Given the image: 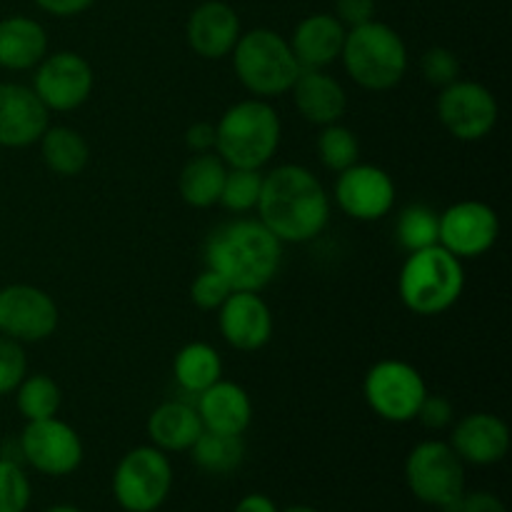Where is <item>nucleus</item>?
Returning <instances> with one entry per match:
<instances>
[{
  "mask_svg": "<svg viewBox=\"0 0 512 512\" xmlns=\"http://www.w3.org/2000/svg\"><path fill=\"white\" fill-rule=\"evenodd\" d=\"M95 88L93 65L73 50L45 55L35 65L33 90L50 113H70L88 103Z\"/></svg>",
  "mask_w": 512,
  "mask_h": 512,
  "instance_id": "f8f14e48",
  "label": "nucleus"
},
{
  "mask_svg": "<svg viewBox=\"0 0 512 512\" xmlns=\"http://www.w3.org/2000/svg\"><path fill=\"white\" fill-rule=\"evenodd\" d=\"M225 175H228V165L223 163L218 153H198L183 165L178 178L180 198L190 205V208H213L220 203V193H223Z\"/></svg>",
  "mask_w": 512,
  "mask_h": 512,
  "instance_id": "393cba45",
  "label": "nucleus"
},
{
  "mask_svg": "<svg viewBox=\"0 0 512 512\" xmlns=\"http://www.w3.org/2000/svg\"><path fill=\"white\" fill-rule=\"evenodd\" d=\"M25 375H28V355L23 343L0 335V398L15 393Z\"/></svg>",
  "mask_w": 512,
  "mask_h": 512,
  "instance_id": "72a5a7b5",
  "label": "nucleus"
},
{
  "mask_svg": "<svg viewBox=\"0 0 512 512\" xmlns=\"http://www.w3.org/2000/svg\"><path fill=\"white\" fill-rule=\"evenodd\" d=\"M235 512H278V505L263 493H250L235 505Z\"/></svg>",
  "mask_w": 512,
  "mask_h": 512,
  "instance_id": "79ce46f5",
  "label": "nucleus"
},
{
  "mask_svg": "<svg viewBox=\"0 0 512 512\" xmlns=\"http://www.w3.org/2000/svg\"><path fill=\"white\" fill-rule=\"evenodd\" d=\"M363 395L368 408L385 423H413L428 395L423 373L408 360H378L365 373Z\"/></svg>",
  "mask_w": 512,
  "mask_h": 512,
  "instance_id": "6e6552de",
  "label": "nucleus"
},
{
  "mask_svg": "<svg viewBox=\"0 0 512 512\" xmlns=\"http://www.w3.org/2000/svg\"><path fill=\"white\" fill-rule=\"evenodd\" d=\"M218 328L230 348L255 353L273 340V310L260 293L233 290L218 308Z\"/></svg>",
  "mask_w": 512,
  "mask_h": 512,
  "instance_id": "dca6fc26",
  "label": "nucleus"
},
{
  "mask_svg": "<svg viewBox=\"0 0 512 512\" xmlns=\"http://www.w3.org/2000/svg\"><path fill=\"white\" fill-rule=\"evenodd\" d=\"M40 143L45 168L60 178H75L83 173L90 163V145L78 130L68 125H48Z\"/></svg>",
  "mask_w": 512,
  "mask_h": 512,
  "instance_id": "a878e982",
  "label": "nucleus"
},
{
  "mask_svg": "<svg viewBox=\"0 0 512 512\" xmlns=\"http://www.w3.org/2000/svg\"><path fill=\"white\" fill-rule=\"evenodd\" d=\"M55 300L35 285L13 283L0 288V335L18 343H43L58 330Z\"/></svg>",
  "mask_w": 512,
  "mask_h": 512,
  "instance_id": "4468645a",
  "label": "nucleus"
},
{
  "mask_svg": "<svg viewBox=\"0 0 512 512\" xmlns=\"http://www.w3.org/2000/svg\"><path fill=\"white\" fill-rule=\"evenodd\" d=\"M260 190H263V173L250 168H228L225 175L220 205L230 213H250L258 205Z\"/></svg>",
  "mask_w": 512,
  "mask_h": 512,
  "instance_id": "2f4dec72",
  "label": "nucleus"
},
{
  "mask_svg": "<svg viewBox=\"0 0 512 512\" xmlns=\"http://www.w3.org/2000/svg\"><path fill=\"white\" fill-rule=\"evenodd\" d=\"M335 18L345 28H355L375 18V0H338L335 3Z\"/></svg>",
  "mask_w": 512,
  "mask_h": 512,
  "instance_id": "4c0bfd02",
  "label": "nucleus"
},
{
  "mask_svg": "<svg viewBox=\"0 0 512 512\" xmlns=\"http://www.w3.org/2000/svg\"><path fill=\"white\" fill-rule=\"evenodd\" d=\"M185 145L188 150L198 153H213L215 150V125L208 120H198L185 130Z\"/></svg>",
  "mask_w": 512,
  "mask_h": 512,
  "instance_id": "58836bf2",
  "label": "nucleus"
},
{
  "mask_svg": "<svg viewBox=\"0 0 512 512\" xmlns=\"http://www.w3.org/2000/svg\"><path fill=\"white\" fill-rule=\"evenodd\" d=\"M500 238V218L483 200H460L438 215V245L458 260L483 258Z\"/></svg>",
  "mask_w": 512,
  "mask_h": 512,
  "instance_id": "ddd939ff",
  "label": "nucleus"
},
{
  "mask_svg": "<svg viewBox=\"0 0 512 512\" xmlns=\"http://www.w3.org/2000/svg\"><path fill=\"white\" fill-rule=\"evenodd\" d=\"M18 450L20 460L50 478H65V475L75 473L85 455L78 430L60 420L58 415L45 420H30L20 433Z\"/></svg>",
  "mask_w": 512,
  "mask_h": 512,
  "instance_id": "9b49d317",
  "label": "nucleus"
},
{
  "mask_svg": "<svg viewBox=\"0 0 512 512\" xmlns=\"http://www.w3.org/2000/svg\"><path fill=\"white\" fill-rule=\"evenodd\" d=\"M173 378L188 395H200L223 378V358L210 343L195 340L183 345L173 358Z\"/></svg>",
  "mask_w": 512,
  "mask_h": 512,
  "instance_id": "bb28decb",
  "label": "nucleus"
},
{
  "mask_svg": "<svg viewBox=\"0 0 512 512\" xmlns=\"http://www.w3.org/2000/svg\"><path fill=\"white\" fill-rule=\"evenodd\" d=\"M50 125V110L40 103L33 88L20 83H0V148L35 145Z\"/></svg>",
  "mask_w": 512,
  "mask_h": 512,
  "instance_id": "f3484780",
  "label": "nucleus"
},
{
  "mask_svg": "<svg viewBox=\"0 0 512 512\" xmlns=\"http://www.w3.org/2000/svg\"><path fill=\"white\" fill-rule=\"evenodd\" d=\"M230 55H233V68L240 85L263 100L290 93L303 70L288 38L270 28H253L248 33H240Z\"/></svg>",
  "mask_w": 512,
  "mask_h": 512,
  "instance_id": "423d86ee",
  "label": "nucleus"
},
{
  "mask_svg": "<svg viewBox=\"0 0 512 512\" xmlns=\"http://www.w3.org/2000/svg\"><path fill=\"white\" fill-rule=\"evenodd\" d=\"M45 512H83V510L75 508V505H53V508H48Z\"/></svg>",
  "mask_w": 512,
  "mask_h": 512,
  "instance_id": "37998d69",
  "label": "nucleus"
},
{
  "mask_svg": "<svg viewBox=\"0 0 512 512\" xmlns=\"http://www.w3.org/2000/svg\"><path fill=\"white\" fill-rule=\"evenodd\" d=\"M260 223L280 243H310L330 220V195L305 165H278L263 175V190L255 205Z\"/></svg>",
  "mask_w": 512,
  "mask_h": 512,
  "instance_id": "f257e3e1",
  "label": "nucleus"
},
{
  "mask_svg": "<svg viewBox=\"0 0 512 512\" xmlns=\"http://www.w3.org/2000/svg\"><path fill=\"white\" fill-rule=\"evenodd\" d=\"M458 512H508V510H505L503 500H500L498 495L478 490V493L463 495V503H460Z\"/></svg>",
  "mask_w": 512,
  "mask_h": 512,
  "instance_id": "a19ab883",
  "label": "nucleus"
},
{
  "mask_svg": "<svg viewBox=\"0 0 512 512\" xmlns=\"http://www.w3.org/2000/svg\"><path fill=\"white\" fill-rule=\"evenodd\" d=\"M205 265L218 270L233 290L268 288L283 265V243L260 220L235 218L205 240Z\"/></svg>",
  "mask_w": 512,
  "mask_h": 512,
  "instance_id": "f03ea898",
  "label": "nucleus"
},
{
  "mask_svg": "<svg viewBox=\"0 0 512 512\" xmlns=\"http://www.w3.org/2000/svg\"><path fill=\"white\" fill-rule=\"evenodd\" d=\"M465 290L463 260L443 245L408 253L398 275V295L405 308L423 318L443 315L453 308Z\"/></svg>",
  "mask_w": 512,
  "mask_h": 512,
  "instance_id": "20e7f679",
  "label": "nucleus"
},
{
  "mask_svg": "<svg viewBox=\"0 0 512 512\" xmlns=\"http://www.w3.org/2000/svg\"><path fill=\"white\" fill-rule=\"evenodd\" d=\"M438 118L443 128L463 143H478L495 130L500 105L493 90L475 80H455L440 88Z\"/></svg>",
  "mask_w": 512,
  "mask_h": 512,
  "instance_id": "9d476101",
  "label": "nucleus"
},
{
  "mask_svg": "<svg viewBox=\"0 0 512 512\" xmlns=\"http://www.w3.org/2000/svg\"><path fill=\"white\" fill-rule=\"evenodd\" d=\"M195 465L203 473L210 475H228L243 465L245 460V440L243 435H225L203 430L200 438L190 448Z\"/></svg>",
  "mask_w": 512,
  "mask_h": 512,
  "instance_id": "cd10ccee",
  "label": "nucleus"
},
{
  "mask_svg": "<svg viewBox=\"0 0 512 512\" xmlns=\"http://www.w3.org/2000/svg\"><path fill=\"white\" fill-rule=\"evenodd\" d=\"M335 203L348 218L360 223L383 220L395 205V183L378 165L355 163L340 170L335 180Z\"/></svg>",
  "mask_w": 512,
  "mask_h": 512,
  "instance_id": "2eb2a0df",
  "label": "nucleus"
},
{
  "mask_svg": "<svg viewBox=\"0 0 512 512\" xmlns=\"http://www.w3.org/2000/svg\"><path fill=\"white\" fill-rule=\"evenodd\" d=\"M420 73L430 85L445 88L460 78V60L450 48L435 45V48L425 50L423 58H420Z\"/></svg>",
  "mask_w": 512,
  "mask_h": 512,
  "instance_id": "c9c22d12",
  "label": "nucleus"
},
{
  "mask_svg": "<svg viewBox=\"0 0 512 512\" xmlns=\"http://www.w3.org/2000/svg\"><path fill=\"white\" fill-rule=\"evenodd\" d=\"M60 403H63L60 385L45 373L25 375L23 383L15 388V405H18V413L28 423L30 420L55 418L60 410Z\"/></svg>",
  "mask_w": 512,
  "mask_h": 512,
  "instance_id": "c85d7f7f",
  "label": "nucleus"
},
{
  "mask_svg": "<svg viewBox=\"0 0 512 512\" xmlns=\"http://www.w3.org/2000/svg\"><path fill=\"white\" fill-rule=\"evenodd\" d=\"M195 398H198L195 410H198L205 430L225 435H245V430L253 423V400H250L248 390L243 385L220 378L218 383H213Z\"/></svg>",
  "mask_w": 512,
  "mask_h": 512,
  "instance_id": "412c9836",
  "label": "nucleus"
},
{
  "mask_svg": "<svg viewBox=\"0 0 512 512\" xmlns=\"http://www.w3.org/2000/svg\"><path fill=\"white\" fill-rule=\"evenodd\" d=\"M203 430L198 410L185 400H168L158 405L148 418L150 443L163 453H185L193 448Z\"/></svg>",
  "mask_w": 512,
  "mask_h": 512,
  "instance_id": "5701e85b",
  "label": "nucleus"
},
{
  "mask_svg": "<svg viewBox=\"0 0 512 512\" xmlns=\"http://www.w3.org/2000/svg\"><path fill=\"white\" fill-rule=\"evenodd\" d=\"M450 448L468 465H495L508 455L510 428L493 413H470L453 425Z\"/></svg>",
  "mask_w": 512,
  "mask_h": 512,
  "instance_id": "6ab92c4d",
  "label": "nucleus"
},
{
  "mask_svg": "<svg viewBox=\"0 0 512 512\" xmlns=\"http://www.w3.org/2000/svg\"><path fill=\"white\" fill-rule=\"evenodd\" d=\"M240 33V15L223 0H205L185 23V40L203 60H223L233 53Z\"/></svg>",
  "mask_w": 512,
  "mask_h": 512,
  "instance_id": "a211bd4d",
  "label": "nucleus"
},
{
  "mask_svg": "<svg viewBox=\"0 0 512 512\" xmlns=\"http://www.w3.org/2000/svg\"><path fill=\"white\" fill-rule=\"evenodd\" d=\"M283 512H318L315 508H308V505H293V508L283 510Z\"/></svg>",
  "mask_w": 512,
  "mask_h": 512,
  "instance_id": "c03bdc74",
  "label": "nucleus"
},
{
  "mask_svg": "<svg viewBox=\"0 0 512 512\" xmlns=\"http://www.w3.org/2000/svg\"><path fill=\"white\" fill-rule=\"evenodd\" d=\"M290 93H293L295 108L303 115V120L320 125V128L340 123V118L348 110V93L325 70H300Z\"/></svg>",
  "mask_w": 512,
  "mask_h": 512,
  "instance_id": "4be33fe9",
  "label": "nucleus"
},
{
  "mask_svg": "<svg viewBox=\"0 0 512 512\" xmlns=\"http://www.w3.org/2000/svg\"><path fill=\"white\" fill-rule=\"evenodd\" d=\"M280 115L268 100L248 98L230 105L215 123V153L228 168L260 170L278 153Z\"/></svg>",
  "mask_w": 512,
  "mask_h": 512,
  "instance_id": "7ed1b4c3",
  "label": "nucleus"
},
{
  "mask_svg": "<svg viewBox=\"0 0 512 512\" xmlns=\"http://www.w3.org/2000/svg\"><path fill=\"white\" fill-rule=\"evenodd\" d=\"M318 158L333 173L350 168L360 158L358 135L340 123L323 125L318 135Z\"/></svg>",
  "mask_w": 512,
  "mask_h": 512,
  "instance_id": "7c9ffc66",
  "label": "nucleus"
},
{
  "mask_svg": "<svg viewBox=\"0 0 512 512\" xmlns=\"http://www.w3.org/2000/svg\"><path fill=\"white\" fill-rule=\"evenodd\" d=\"M30 480L20 463L0 458V512H25L30 505Z\"/></svg>",
  "mask_w": 512,
  "mask_h": 512,
  "instance_id": "473e14b6",
  "label": "nucleus"
},
{
  "mask_svg": "<svg viewBox=\"0 0 512 512\" xmlns=\"http://www.w3.org/2000/svg\"><path fill=\"white\" fill-rule=\"evenodd\" d=\"M395 235H398L400 248L408 250V253L438 245V213L428 208V205H408L398 215Z\"/></svg>",
  "mask_w": 512,
  "mask_h": 512,
  "instance_id": "c756f323",
  "label": "nucleus"
},
{
  "mask_svg": "<svg viewBox=\"0 0 512 512\" xmlns=\"http://www.w3.org/2000/svg\"><path fill=\"white\" fill-rule=\"evenodd\" d=\"M345 28L333 13H313L300 20L288 40L303 70H325L343 53Z\"/></svg>",
  "mask_w": 512,
  "mask_h": 512,
  "instance_id": "aec40b11",
  "label": "nucleus"
},
{
  "mask_svg": "<svg viewBox=\"0 0 512 512\" xmlns=\"http://www.w3.org/2000/svg\"><path fill=\"white\" fill-rule=\"evenodd\" d=\"M420 423L425 425V428L430 430H443L448 428V425H453L455 420V408L453 403H450L445 395H425L423 405H420L418 410V418Z\"/></svg>",
  "mask_w": 512,
  "mask_h": 512,
  "instance_id": "e433bc0d",
  "label": "nucleus"
},
{
  "mask_svg": "<svg viewBox=\"0 0 512 512\" xmlns=\"http://www.w3.org/2000/svg\"><path fill=\"white\" fill-rule=\"evenodd\" d=\"M173 490V465L155 445H140L120 458L113 495L125 512H155Z\"/></svg>",
  "mask_w": 512,
  "mask_h": 512,
  "instance_id": "1a4fd4ad",
  "label": "nucleus"
},
{
  "mask_svg": "<svg viewBox=\"0 0 512 512\" xmlns=\"http://www.w3.org/2000/svg\"><path fill=\"white\" fill-rule=\"evenodd\" d=\"M230 293H233V288H230L228 280L218 270L208 268V265H205V270H200L198 278L190 285V300H193V305L200 310H208V313L218 310L228 300Z\"/></svg>",
  "mask_w": 512,
  "mask_h": 512,
  "instance_id": "f704fd0d",
  "label": "nucleus"
},
{
  "mask_svg": "<svg viewBox=\"0 0 512 512\" xmlns=\"http://www.w3.org/2000/svg\"><path fill=\"white\" fill-rule=\"evenodd\" d=\"M48 55V33L28 15L0 20V68L33 70Z\"/></svg>",
  "mask_w": 512,
  "mask_h": 512,
  "instance_id": "b1692460",
  "label": "nucleus"
},
{
  "mask_svg": "<svg viewBox=\"0 0 512 512\" xmlns=\"http://www.w3.org/2000/svg\"><path fill=\"white\" fill-rule=\"evenodd\" d=\"M405 483L420 503L458 512L465 495V463L450 443L423 440L405 458Z\"/></svg>",
  "mask_w": 512,
  "mask_h": 512,
  "instance_id": "0eeeda50",
  "label": "nucleus"
},
{
  "mask_svg": "<svg viewBox=\"0 0 512 512\" xmlns=\"http://www.w3.org/2000/svg\"><path fill=\"white\" fill-rule=\"evenodd\" d=\"M33 3L48 15H55V18H73V15L93 8L95 0H33Z\"/></svg>",
  "mask_w": 512,
  "mask_h": 512,
  "instance_id": "ea45409f",
  "label": "nucleus"
},
{
  "mask_svg": "<svg viewBox=\"0 0 512 512\" xmlns=\"http://www.w3.org/2000/svg\"><path fill=\"white\" fill-rule=\"evenodd\" d=\"M340 60L353 83L373 93H385L408 73V45L398 30L373 18L348 28Z\"/></svg>",
  "mask_w": 512,
  "mask_h": 512,
  "instance_id": "39448f33",
  "label": "nucleus"
}]
</instances>
